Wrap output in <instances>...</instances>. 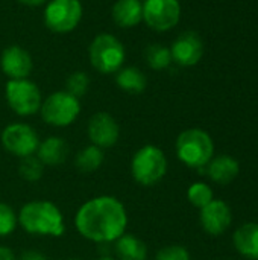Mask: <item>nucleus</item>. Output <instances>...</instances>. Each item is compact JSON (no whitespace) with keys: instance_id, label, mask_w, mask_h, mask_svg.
Instances as JSON below:
<instances>
[{"instance_id":"a211bd4d","label":"nucleus","mask_w":258,"mask_h":260,"mask_svg":"<svg viewBox=\"0 0 258 260\" xmlns=\"http://www.w3.org/2000/svg\"><path fill=\"white\" fill-rule=\"evenodd\" d=\"M236 250L246 259L258 260V224L246 222L233 236Z\"/></svg>"},{"instance_id":"c756f323","label":"nucleus","mask_w":258,"mask_h":260,"mask_svg":"<svg viewBox=\"0 0 258 260\" xmlns=\"http://www.w3.org/2000/svg\"><path fill=\"white\" fill-rule=\"evenodd\" d=\"M18 3L24 5V6H30V8H35V6H40L43 3H46L47 0H17Z\"/></svg>"},{"instance_id":"7c9ffc66","label":"nucleus","mask_w":258,"mask_h":260,"mask_svg":"<svg viewBox=\"0 0 258 260\" xmlns=\"http://www.w3.org/2000/svg\"><path fill=\"white\" fill-rule=\"evenodd\" d=\"M99 260H113V259H109V257H102V259H99Z\"/></svg>"},{"instance_id":"7ed1b4c3","label":"nucleus","mask_w":258,"mask_h":260,"mask_svg":"<svg viewBox=\"0 0 258 260\" xmlns=\"http://www.w3.org/2000/svg\"><path fill=\"white\" fill-rule=\"evenodd\" d=\"M214 154V143L208 133L199 128L182 131L176 139V155L189 168L199 169L210 163Z\"/></svg>"},{"instance_id":"bb28decb","label":"nucleus","mask_w":258,"mask_h":260,"mask_svg":"<svg viewBox=\"0 0 258 260\" xmlns=\"http://www.w3.org/2000/svg\"><path fill=\"white\" fill-rule=\"evenodd\" d=\"M155 260H190V253L181 245H169L157 253Z\"/></svg>"},{"instance_id":"5701e85b","label":"nucleus","mask_w":258,"mask_h":260,"mask_svg":"<svg viewBox=\"0 0 258 260\" xmlns=\"http://www.w3.org/2000/svg\"><path fill=\"white\" fill-rule=\"evenodd\" d=\"M187 198L189 201L198 207V209H202L205 207L207 204H210L214 197H213V190L208 184L205 183H193L190 187H189V192H187Z\"/></svg>"},{"instance_id":"412c9836","label":"nucleus","mask_w":258,"mask_h":260,"mask_svg":"<svg viewBox=\"0 0 258 260\" xmlns=\"http://www.w3.org/2000/svg\"><path fill=\"white\" fill-rule=\"evenodd\" d=\"M103 158H105L103 151L100 148L94 146V145H90V146L82 148L78 152L76 160H75V166L84 174L94 172L102 166Z\"/></svg>"},{"instance_id":"20e7f679","label":"nucleus","mask_w":258,"mask_h":260,"mask_svg":"<svg viewBox=\"0 0 258 260\" xmlns=\"http://www.w3.org/2000/svg\"><path fill=\"white\" fill-rule=\"evenodd\" d=\"M88 56L91 66L100 72L102 75H111L117 73L125 62L126 50L123 43L108 32L97 34L90 47H88Z\"/></svg>"},{"instance_id":"6ab92c4d","label":"nucleus","mask_w":258,"mask_h":260,"mask_svg":"<svg viewBox=\"0 0 258 260\" xmlns=\"http://www.w3.org/2000/svg\"><path fill=\"white\" fill-rule=\"evenodd\" d=\"M116 242V254L119 260H146L148 247L134 235H122Z\"/></svg>"},{"instance_id":"2f4dec72","label":"nucleus","mask_w":258,"mask_h":260,"mask_svg":"<svg viewBox=\"0 0 258 260\" xmlns=\"http://www.w3.org/2000/svg\"><path fill=\"white\" fill-rule=\"evenodd\" d=\"M68 260H79V259H68Z\"/></svg>"},{"instance_id":"1a4fd4ad","label":"nucleus","mask_w":258,"mask_h":260,"mask_svg":"<svg viewBox=\"0 0 258 260\" xmlns=\"http://www.w3.org/2000/svg\"><path fill=\"white\" fill-rule=\"evenodd\" d=\"M181 18L179 0H144L143 21L157 32L173 29Z\"/></svg>"},{"instance_id":"0eeeda50","label":"nucleus","mask_w":258,"mask_h":260,"mask_svg":"<svg viewBox=\"0 0 258 260\" xmlns=\"http://www.w3.org/2000/svg\"><path fill=\"white\" fill-rule=\"evenodd\" d=\"M5 96L9 108L21 116H33L40 111L43 98L38 85L30 79H9L5 87Z\"/></svg>"},{"instance_id":"4be33fe9","label":"nucleus","mask_w":258,"mask_h":260,"mask_svg":"<svg viewBox=\"0 0 258 260\" xmlns=\"http://www.w3.org/2000/svg\"><path fill=\"white\" fill-rule=\"evenodd\" d=\"M146 62L154 70H164L172 62V53L170 49L163 44H151L148 46L144 52Z\"/></svg>"},{"instance_id":"f03ea898","label":"nucleus","mask_w":258,"mask_h":260,"mask_svg":"<svg viewBox=\"0 0 258 260\" xmlns=\"http://www.w3.org/2000/svg\"><path fill=\"white\" fill-rule=\"evenodd\" d=\"M18 224L30 235L58 238L64 233V218L61 210L49 201H30L24 204L18 215Z\"/></svg>"},{"instance_id":"dca6fc26","label":"nucleus","mask_w":258,"mask_h":260,"mask_svg":"<svg viewBox=\"0 0 258 260\" xmlns=\"http://www.w3.org/2000/svg\"><path fill=\"white\" fill-rule=\"evenodd\" d=\"M68 155V145L64 139L52 136L40 142L36 157L44 166H59Z\"/></svg>"},{"instance_id":"2eb2a0df","label":"nucleus","mask_w":258,"mask_h":260,"mask_svg":"<svg viewBox=\"0 0 258 260\" xmlns=\"http://www.w3.org/2000/svg\"><path fill=\"white\" fill-rule=\"evenodd\" d=\"M111 17L119 27H135L143 21V2L140 0H117L113 5Z\"/></svg>"},{"instance_id":"4468645a","label":"nucleus","mask_w":258,"mask_h":260,"mask_svg":"<svg viewBox=\"0 0 258 260\" xmlns=\"http://www.w3.org/2000/svg\"><path fill=\"white\" fill-rule=\"evenodd\" d=\"M199 218L202 229L211 236H219L227 232L233 221L230 206L220 200H213L210 204L202 207Z\"/></svg>"},{"instance_id":"9d476101","label":"nucleus","mask_w":258,"mask_h":260,"mask_svg":"<svg viewBox=\"0 0 258 260\" xmlns=\"http://www.w3.org/2000/svg\"><path fill=\"white\" fill-rule=\"evenodd\" d=\"M2 145L9 154L24 158L36 152L40 137L30 125L17 122L2 131Z\"/></svg>"},{"instance_id":"f257e3e1","label":"nucleus","mask_w":258,"mask_h":260,"mask_svg":"<svg viewBox=\"0 0 258 260\" xmlns=\"http://www.w3.org/2000/svg\"><path fill=\"white\" fill-rule=\"evenodd\" d=\"M75 224L85 239L97 244H109L125 233L128 215L119 200L103 195L82 204L76 213Z\"/></svg>"},{"instance_id":"393cba45","label":"nucleus","mask_w":258,"mask_h":260,"mask_svg":"<svg viewBox=\"0 0 258 260\" xmlns=\"http://www.w3.org/2000/svg\"><path fill=\"white\" fill-rule=\"evenodd\" d=\"M90 85V78L87 73L84 72H75L68 76L67 79V88L65 91H68L70 94H73L75 98H82Z\"/></svg>"},{"instance_id":"aec40b11","label":"nucleus","mask_w":258,"mask_h":260,"mask_svg":"<svg viewBox=\"0 0 258 260\" xmlns=\"http://www.w3.org/2000/svg\"><path fill=\"white\" fill-rule=\"evenodd\" d=\"M116 84L120 90L132 94H140L146 90L148 79L137 67H122L116 73Z\"/></svg>"},{"instance_id":"cd10ccee","label":"nucleus","mask_w":258,"mask_h":260,"mask_svg":"<svg viewBox=\"0 0 258 260\" xmlns=\"http://www.w3.org/2000/svg\"><path fill=\"white\" fill-rule=\"evenodd\" d=\"M18 260H47V257L43 254V253H38V251H24Z\"/></svg>"},{"instance_id":"f8f14e48","label":"nucleus","mask_w":258,"mask_h":260,"mask_svg":"<svg viewBox=\"0 0 258 260\" xmlns=\"http://www.w3.org/2000/svg\"><path fill=\"white\" fill-rule=\"evenodd\" d=\"M172 61L182 67L196 66L204 55V44L196 32L187 30L175 38L170 47Z\"/></svg>"},{"instance_id":"423d86ee","label":"nucleus","mask_w":258,"mask_h":260,"mask_svg":"<svg viewBox=\"0 0 258 260\" xmlns=\"http://www.w3.org/2000/svg\"><path fill=\"white\" fill-rule=\"evenodd\" d=\"M40 113L47 125L64 128L71 125L78 119L81 113V102L68 91L59 90L49 94L43 101Z\"/></svg>"},{"instance_id":"ddd939ff","label":"nucleus","mask_w":258,"mask_h":260,"mask_svg":"<svg viewBox=\"0 0 258 260\" xmlns=\"http://www.w3.org/2000/svg\"><path fill=\"white\" fill-rule=\"evenodd\" d=\"M0 67L9 79H26L33 69V62L30 53L24 47L11 44L5 47L0 55Z\"/></svg>"},{"instance_id":"a878e982","label":"nucleus","mask_w":258,"mask_h":260,"mask_svg":"<svg viewBox=\"0 0 258 260\" xmlns=\"http://www.w3.org/2000/svg\"><path fill=\"white\" fill-rule=\"evenodd\" d=\"M18 224V218L15 216L14 210L8 206L0 203V236L11 235Z\"/></svg>"},{"instance_id":"b1692460","label":"nucleus","mask_w":258,"mask_h":260,"mask_svg":"<svg viewBox=\"0 0 258 260\" xmlns=\"http://www.w3.org/2000/svg\"><path fill=\"white\" fill-rule=\"evenodd\" d=\"M43 171H44V165L35 155L21 158L18 166V172L21 178L26 181H38L43 177Z\"/></svg>"},{"instance_id":"f3484780","label":"nucleus","mask_w":258,"mask_h":260,"mask_svg":"<svg viewBox=\"0 0 258 260\" xmlns=\"http://www.w3.org/2000/svg\"><path fill=\"white\" fill-rule=\"evenodd\" d=\"M207 166L208 177L217 184H230L233 180L237 178L240 172L239 161L231 155H219L216 158H211Z\"/></svg>"},{"instance_id":"c85d7f7f","label":"nucleus","mask_w":258,"mask_h":260,"mask_svg":"<svg viewBox=\"0 0 258 260\" xmlns=\"http://www.w3.org/2000/svg\"><path fill=\"white\" fill-rule=\"evenodd\" d=\"M0 260H15V256L8 247H0Z\"/></svg>"},{"instance_id":"6e6552de","label":"nucleus","mask_w":258,"mask_h":260,"mask_svg":"<svg viewBox=\"0 0 258 260\" xmlns=\"http://www.w3.org/2000/svg\"><path fill=\"white\" fill-rule=\"evenodd\" d=\"M84 15L79 0H50L44 8V24L55 34H68L75 30Z\"/></svg>"},{"instance_id":"39448f33","label":"nucleus","mask_w":258,"mask_h":260,"mask_svg":"<svg viewBox=\"0 0 258 260\" xmlns=\"http://www.w3.org/2000/svg\"><path fill=\"white\" fill-rule=\"evenodd\" d=\"M167 172V158L164 152L154 145L140 148L131 161V174L141 186H154L164 178Z\"/></svg>"},{"instance_id":"9b49d317","label":"nucleus","mask_w":258,"mask_h":260,"mask_svg":"<svg viewBox=\"0 0 258 260\" xmlns=\"http://www.w3.org/2000/svg\"><path fill=\"white\" fill-rule=\"evenodd\" d=\"M87 133L91 145L103 149V148H111L117 143L120 136V128L116 119L109 113L99 111L90 117Z\"/></svg>"}]
</instances>
